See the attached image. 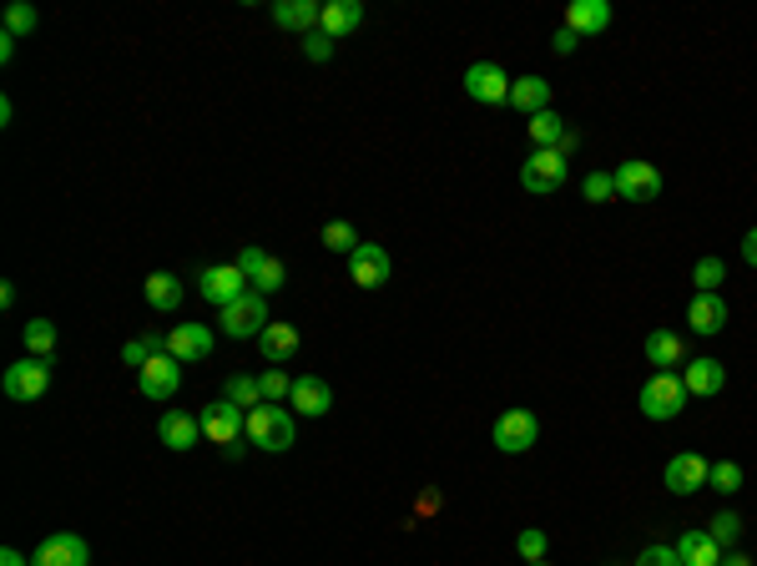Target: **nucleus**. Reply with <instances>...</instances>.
<instances>
[{
  "label": "nucleus",
  "instance_id": "1",
  "mask_svg": "<svg viewBox=\"0 0 757 566\" xmlns=\"http://www.w3.org/2000/svg\"><path fill=\"white\" fill-rule=\"evenodd\" d=\"M197 420H202V435H208V440L222 450V455H228V461H237V455L248 450V446H243V440H248V409H237L228 395H222L218 405L202 409Z\"/></svg>",
  "mask_w": 757,
  "mask_h": 566
},
{
  "label": "nucleus",
  "instance_id": "2",
  "mask_svg": "<svg viewBox=\"0 0 757 566\" xmlns=\"http://www.w3.org/2000/svg\"><path fill=\"white\" fill-rule=\"evenodd\" d=\"M687 400L692 395H687V384H682L677 369H656V374H647V384H641L637 405L647 420H677L682 409H687Z\"/></svg>",
  "mask_w": 757,
  "mask_h": 566
},
{
  "label": "nucleus",
  "instance_id": "3",
  "mask_svg": "<svg viewBox=\"0 0 757 566\" xmlns=\"http://www.w3.org/2000/svg\"><path fill=\"white\" fill-rule=\"evenodd\" d=\"M566 177H571V162H566L561 147H536V158L521 162V187L525 193H561Z\"/></svg>",
  "mask_w": 757,
  "mask_h": 566
},
{
  "label": "nucleus",
  "instance_id": "4",
  "mask_svg": "<svg viewBox=\"0 0 757 566\" xmlns=\"http://www.w3.org/2000/svg\"><path fill=\"white\" fill-rule=\"evenodd\" d=\"M248 440H253L258 450H273V455L293 450V415H288L283 405H258V409H248Z\"/></svg>",
  "mask_w": 757,
  "mask_h": 566
},
{
  "label": "nucleus",
  "instance_id": "5",
  "mask_svg": "<svg viewBox=\"0 0 757 566\" xmlns=\"http://www.w3.org/2000/svg\"><path fill=\"white\" fill-rule=\"evenodd\" d=\"M218 324H222V334H228V339H258V334L273 324V319H268V299H263L258 289H248L237 303H228V309H222Z\"/></svg>",
  "mask_w": 757,
  "mask_h": 566
},
{
  "label": "nucleus",
  "instance_id": "6",
  "mask_svg": "<svg viewBox=\"0 0 757 566\" xmlns=\"http://www.w3.org/2000/svg\"><path fill=\"white\" fill-rule=\"evenodd\" d=\"M536 435H540V420L531 415V409H505L496 420V430H490V440H496L500 455H525V450L536 446Z\"/></svg>",
  "mask_w": 757,
  "mask_h": 566
},
{
  "label": "nucleus",
  "instance_id": "7",
  "mask_svg": "<svg viewBox=\"0 0 757 566\" xmlns=\"http://www.w3.org/2000/svg\"><path fill=\"white\" fill-rule=\"evenodd\" d=\"M616 183V198L621 203H656L662 198V172H656V162H621V168L612 172Z\"/></svg>",
  "mask_w": 757,
  "mask_h": 566
},
{
  "label": "nucleus",
  "instance_id": "8",
  "mask_svg": "<svg viewBox=\"0 0 757 566\" xmlns=\"http://www.w3.org/2000/svg\"><path fill=\"white\" fill-rule=\"evenodd\" d=\"M389 274H394L389 249H378V243H359V249H353V258H349V284L353 289L374 293V289L389 284Z\"/></svg>",
  "mask_w": 757,
  "mask_h": 566
},
{
  "label": "nucleus",
  "instance_id": "9",
  "mask_svg": "<svg viewBox=\"0 0 757 566\" xmlns=\"http://www.w3.org/2000/svg\"><path fill=\"white\" fill-rule=\"evenodd\" d=\"M5 395L11 400H21V405H31V400H40L46 390H51V359H21V365H11L5 369Z\"/></svg>",
  "mask_w": 757,
  "mask_h": 566
},
{
  "label": "nucleus",
  "instance_id": "10",
  "mask_svg": "<svg viewBox=\"0 0 757 566\" xmlns=\"http://www.w3.org/2000/svg\"><path fill=\"white\" fill-rule=\"evenodd\" d=\"M510 86H515V81H510L505 67H496V61H475V67L465 71V96H470V102L510 106Z\"/></svg>",
  "mask_w": 757,
  "mask_h": 566
},
{
  "label": "nucleus",
  "instance_id": "11",
  "mask_svg": "<svg viewBox=\"0 0 757 566\" xmlns=\"http://www.w3.org/2000/svg\"><path fill=\"white\" fill-rule=\"evenodd\" d=\"M197 293L208 303H218V309H228V303H237L243 293H248V274L237 264H218V268H202L197 274Z\"/></svg>",
  "mask_w": 757,
  "mask_h": 566
},
{
  "label": "nucleus",
  "instance_id": "12",
  "mask_svg": "<svg viewBox=\"0 0 757 566\" xmlns=\"http://www.w3.org/2000/svg\"><path fill=\"white\" fill-rule=\"evenodd\" d=\"M86 562H92V552H86V541L77 531H56L31 552V566H86Z\"/></svg>",
  "mask_w": 757,
  "mask_h": 566
},
{
  "label": "nucleus",
  "instance_id": "13",
  "mask_svg": "<svg viewBox=\"0 0 757 566\" xmlns=\"http://www.w3.org/2000/svg\"><path fill=\"white\" fill-rule=\"evenodd\" d=\"M177 384H183V365H177L172 355L147 359V365L137 369V390H142L147 400H172L177 395Z\"/></svg>",
  "mask_w": 757,
  "mask_h": 566
},
{
  "label": "nucleus",
  "instance_id": "14",
  "mask_svg": "<svg viewBox=\"0 0 757 566\" xmlns=\"http://www.w3.org/2000/svg\"><path fill=\"white\" fill-rule=\"evenodd\" d=\"M707 471H712V461H702V455H692V450H682V455H672L666 461V490L672 496H697V490L707 486Z\"/></svg>",
  "mask_w": 757,
  "mask_h": 566
},
{
  "label": "nucleus",
  "instance_id": "15",
  "mask_svg": "<svg viewBox=\"0 0 757 566\" xmlns=\"http://www.w3.org/2000/svg\"><path fill=\"white\" fill-rule=\"evenodd\" d=\"M167 355L177 359V365L208 359L212 355V330H208V324H172V330H167Z\"/></svg>",
  "mask_w": 757,
  "mask_h": 566
},
{
  "label": "nucleus",
  "instance_id": "16",
  "mask_svg": "<svg viewBox=\"0 0 757 566\" xmlns=\"http://www.w3.org/2000/svg\"><path fill=\"white\" fill-rule=\"evenodd\" d=\"M288 405L299 409V415H308V420H324L328 409H334V390H328L318 374H299V380H293V395H288Z\"/></svg>",
  "mask_w": 757,
  "mask_h": 566
},
{
  "label": "nucleus",
  "instance_id": "17",
  "mask_svg": "<svg viewBox=\"0 0 757 566\" xmlns=\"http://www.w3.org/2000/svg\"><path fill=\"white\" fill-rule=\"evenodd\" d=\"M364 26V5L359 0H324V15H318V31L328 41H343Z\"/></svg>",
  "mask_w": 757,
  "mask_h": 566
},
{
  "label": "nucleus",
  "instance_id": "18",
  "mask_svg": "<svg viewBox=\"0 0 757 566\" xmlns=\"http://www.w3.org/2000/svg\"><path fill=\"white\" fill-rule=\"evenodd\" d=\"M682 384H687V395L712 400V395H722V384H727V369H722L718 359H687V365H682Z\"/></svg>",
  "mask_w": 757,
  "mask_h": 566
},
{
  "label": "nucleus",
  "instance_id": "19",
  "mask_svg": "<svg viewBox=\"0 0 757 566\" xmlns=\"http://www.w3.org/2000/svg\"><path fill=\"white\" fill-rule=\"evenodd\" d=\"M612 26V0H571L566 5V31L575 36H601Z\"/></svg>",
  "mask_w": 757,
  "mask_h": 566
},
{
  "label": "nucleus",
  "instance_id": "20",
  "mask_svg": "<svg viewBox=\"0 0 757 566\" xmlns=\"http://www.w3.org/2000/svg\"><path fill=\"white\" fill-rule=\"evenodd\" d=\"M158 435H162V446H167V450H193L197 435H202V420L187 415V409H162Z\"/></svg>",
  "mask_w": 757,
  "mask_h": 566
},
{
  "label": "nucleus",
  "instance_id": "21",
  "mask_svg": "<svg viewBox=\"0 0 757 566\" xmlns=\"http://www.w3.org/2000/svg\"><path fill=\"white\" fill-rule=\"evenodd\" d=\"M687 324H692L697 334H722L727 330V303H722V293H692V303H687Z\"/></svg>",
  "mask_w": 757,
  "mask_h": 566
},
{
  "label": "nucleus",
  "instance_id": "22",
  "mask_svg": "<svg viewBox=\"0 0 757 566\" xmlns=\"http://www.w3.org/2000/svg\"><path fill=\"white\" fill-rule=\"evenodd\" d=\"M258 349H263V359H268V365H288V359L299 355V330H293V324H268V330L258 334Z\"/></svg>",
  "mask_w": 757,
  "mask_h": 566
},
{
  "label": "nucleus",
  "instance_id": "23",
  "mask_svg": "<svg viewBox=\"0 0 757 566\" xmlns=\"http://www.w3.org/2000/svg\"><path fill=\"white\" fill-rule=\"evenodd\" d=\"M318 15H324V5H314V0H278L273 5V26L283 31H318Z\"/></svg>",
  "mask_w": 757,
  "mask_h": 566
},
{
  "label": "nucleus",
  "instance_id": "24",
  "mask_svg": "<svg viewBox=\"0 0 757 566\" xmlns=\"http://www.w3.org/2000/svg\"><path fill=\"white\" fill-rule=\"evenodd\" d=\"M647 365H656V369L687 365V344H682V334L677 330H652L647 334Z\"/></svg>",
  "mask_w": 757,
  "mask_h": 566
},
{
  "label": "nucleus",
  "instance_id": "25",
  "mask_svg": "<svg viewBox=\"0 0 757 566\" xmlns=\"http://www.w3.org/2000/svg\"><path fill=\"white\" fill-rule=\"evenodd\" d=\"M677 556H682V566H718L722 546L707 536V531H682V536H677Z\"/></svg>",
  "mask_w": 757,
  "mask_h": 566
},
{
  "label": "nucleus",
  "instance_id": "26",
  "mask_svg": "<svg viewBox=\"0 0 757 566\" xmlns=\"http://www.w3.org/2000/svg\"><path fill=\"white\" fill-rule=\"evenodd\" d=\"M546 102H550L546 77H521L510 86V106H515V112H531V117H536V112H546Z\"/></svg>",
  "mask_w": 757,
  "mask_h": 566
},
{
  "label": "nucleus",
  "instance_id": "27",
  "mask_svg": "<svg viewBox=\"0 0 757 566\" xmlns=\"http://www.w3.org/2000/svg\"><path fill=\"white\" fill-rule=\"evenodd\" d=\"M142 293H147V303H152L158 314H172V309L183 303V278H177V274H152Z\"/></svg>",
  "mask_w": 757,
  "mask_h": 566
},
{
  "label": "nucleus",
  "instance_id": "28",
  "mask_svg": "<svg viewBox=\"0 0 757 566\" xmlns=\"http://www.w3.org/2000/svg\"><path fill=\"white\" fill-rule=\"evenodd\" d=\"M525 132H531V142L536 147H561L566 142V122L546 106V112H536V117L525 122Z\"/></svg>",
  "mask_w": 757,
  "mask_h": 566
},
{
  "label": "nucleus",
  "instance_id": "29",
  "mask_svg": "<svg viewBox=\"0 0 757 566\" xmlns=\"http://www.w3.org/2000/svg\"><path fill=\"white\" fill-rule=\"evenodd\" d=\"M21 339H26L31 359H51L56 355V324H51V319H31L26 330H21Z\"/></svg>",
  "mask_w": 757,
  "mask_h": 566
},
{
  "label": "nucleus",
  "instance_id": "30",
  "mask_svg": "<svg viewBox=\"0 0 757 566\" xmlns=\"http://www.w3.org/2000/svg\"><path fill=\"white\" fill-rule=\"evenodd\" d=\"M222 395L233 400L237 409H258V405H263V384H258V374H233Z\"/></svg>",
  "mask_w": 757,
  "mask_h": 566
},
{
  "label": "nucleus",
  "instance_id": "31",
  "mask_svg": "<svg viewBox=\"0 0 757 566\" xmlns=\"http://www.w3.org/2000/svg\"><path fill=\"white\" fill-rule=\"evenodd\" d=\"M158 355H167V334H147V339H131L127 349H121V365L142 369L147 359H158Z\"/></svg>",
  "mask_w": 757,
  "mask_h": 566
},
{
  "label": "nucleus",
  "instance_id": "32",
  "mask_svg": "<svg viewBox=\"0 0 757 566\" xmlns=\"http://www.w3.org/2000/svg\"><path fill=\"white\" fill-rule=\"evenodd\" d=\"M324 249L343 253V258H353V249H359V233H353L349 218H334V223L324 228Z\"/></svg>",
  "mask_w": 757,
  "mask_h": 566
},
{
  "label": "nucleus",
  "instance_id": "33",
  "mask_svg": "<svg viewBox=\"0 0 757 566\" xmlns=\"http://www.w3.org/2000/svg\"><path fill=\"white\" fill-rule=\"evenodd\" d=\"M707 486H718L722 496H737V490H743V465H737V461H712Z\"/></svg>",
  "mask_w": 757,
  "mask_h": 566
},
{
  "label": "nucleus",
  "instance_id": "34",
  "mask_svg": "<svg viewBox=\"0 0 757 566\" xmlns=\"http://www.w3.org/2000/svg\"><path fill=\"white\" fill-rule=\"evenodd\" d=\"M727 278V268H722V258H697V268H692V284H697V293H718V284Z\"/></svg>",
  "mask_w": 757,
  "mask_h": 566
},
{
  "label": "nucleus",
  "instance_id": "35",
  "mask_svg": "<svg viewBox=\"0 0 757 566\" xmlns=\"http://www.w3.org/2000/svg\"><path fill=\"white\" fill-rule=\"evenodd\" d=\"M707 536L718 541V546H732V541L743 536V516H737V511H718V516H712V527H707Z\"/></svg>",
  "mask_w": 757,
  "mask_h": 566
},
{
  "label": "nucleus",
  "instance_id": "36",
  "mask_svg": "<svg viewBox=\"0 0 757 566\" xmlns=\"http://www.w3.org/2000/svg\"><path fill=\"white\" fill-rule=\"evenodd\" d=\"M263 384V405H283L288 395H293V380H288L283 369H268V374H258Z\"/></svg>",
  "mask_w": 757,
  "mask_h": 566
},
{
  "label": "nucleus",
  "instance_id": "37",
  "mask_svg": "<svg viewBox=\"0 0 757 566\" xmlns=\"http://www.w3.org/2000/svg\"><path fill=\"white\" fill-rule=\"evenodd\" d=\"M36 21H40V15L31 11L26 0H15V5H5V31H11L15 41H21V36H31V31H36Z\"/></svg>",
  "mask_w": 757,
  "mask_h": 566
},
{
  "label": "nucleus",
  "instance_id": "38",
  "mask_svg": "<svg viewBox=\"0 0 757 566\" xmlns=\"http://www.w3.org/2000/svg\"><path fill=\"white\" fill-rule=\"evenodd\" d=\"M581 198H586V203H612V198H616L612 172H586V183H581Z\"/></svg>",
  "mask_w": 757,
  "mask_h": 566
},
{
  "label": "nucleus",
  "instance_id": "39",
  "mask_svg": "<svg viewBox=\"0 0 757 566\" xmlns=\"http://www.w3.org/2000/svg\"><path fill=\"white\" fill-rule=\"evenodd\" d=\"M546 546H550V541H546V531H540V527H525L521 536H515V552H521L525 562H546Z\"/></svg>",
  "mask_w": 757,
  "mask_h": 566
},
{
  "label": "nucleus",
  "instance_id": "40",
  "mask_svg": "<svg viewBox=\"0 0 757 566\" xmlns=\"http://www.w3.org/2000/svg\"><path fill=\"white\" fill-rule=\"evenodd\" d=\"M283 264H278V258H268V264H263V274L258 278H253V289H258L263 293V299H268V293H278V289H283Z\"/></svg>",
  "mask_w": 757,
  "mask_h": 566
},
{
  "label": "nucleus",
  "instance_id": "41",
  "mask_svg": "<svg viewBox=\"0 0 757 566\" xmlns=\"http://www.w3.org/2000/svg\"><path fill=\"white\" fill-rule=\"evenodd\" d=\"M263 264H268V253H263L258 243H243V253H237V268H243V274H248V284H253V278L263 274Z\"/></svg>",
  "mask_w": 757,
  "mask_h": 566
},
{
  "label": "nucleus",
  "instance_id": "42",
  "mask_svg": "<svg viewBox=\"0 0 757 566\" xmlns=\"http://www.w3.org/2000/svg\"><path fill=\"white\" fill-rule=\"evenodd\" d=\"M303 56H308V61H328V56H334V41H328L324 31H308V36H303Z\"/></svg>",
  "mask_w": 757,
  "mask_h": 566
},
{
  "label": "nucleus",
  "instance_id": "43",
  "mask_svg": "<svg viewBox=\"0 0 757 566\" xmlns=\"http://www.w3.org/2000/svg\"><path fill=\"white\" fill-rule=\"evenodd\" d=\"M637 566H682V556H677V546H647L637 556Z\"/></svg>",
  "mask_w": 757,
  "mask_h": 566
},
{
  "label": "nucleus",
  "instance_id": "44",
  "mask_svg": "<svg viewBox=\"0 0 757 566\" xmlns=\"http://www.w3.org/2000/svg\"><path fill=\"white\" fill-rule=\"evenodd\" d=\"M575 41H581V36H575V31H556V41H550V46H556V51H561V56H571L575 51Z\"/></svg>",
  "mask_w": 757,
  "mask_h": 566
},
{
  "label": "nucleus",
  "instance_id": "45",
  "mask_svg": "<svg viewBox=\"0 0 757 566\" xmlns=\"http://www.w3.org/2000/svg\"><path fill=\"white\" fill-rule=\"evenodd\" d=\"M743 258H747V268H757V228L743 233Z\"/></svg>",
  "mask_w": 757,
  "mask_h": 566
},
{
  "label": "nucleus",
  "instance_id": "46",
  "mask_svg": "<svg viewBox=\"0 0 757 566\" xmlns=\"http://www.w3.org/2000/svg\"><path fill=\"white\" fill-rule=\"evenodd\" d=\"M0 566H31V562L15 552V546H5V552H0Z\"/></svg>",
  "mask_w": 757,
  "mask_h": 566
},
{
  "label": "nucleus",
  "instance_id": "47",
  "mask_svg": "<svg viewBox=\"0 0 757 566\" xmlns=\"http://www.w3.org/2000/svg\"><path fill=\"white\" fill-rule=\"evenodd\" d=\"M11 56H15V36L5 31V36H0V61H11Z\"/></svg>",
  "mask_w": 757,
  "mask_h": 566
},
{
  "label": "nucleus",
  "instance_id": "48",
  "mask_svg": "<svg viewBox=\"0 0 757 566\" xmlns=\"http://www.w3.org/2000/svg\"><path fill=\"white\" fill-rule=\"evenodd\" d=\"M718 566H753V562H747V556L743 552H732V556H722V562Z\"/></svg>",
  "mask_w": 757,
  "mask_h": 566
},
{
  "label": "nucleus",
  "instance_id": "49",
  "mask_svg": "<svg viewBox=\"0 0 757 566\" xmlns=\"http://www.w3.org/2000/svg\"><path fill=\"white\" fill-rule=\"evenodd\" d=\"M525 566H550V562H525Z\"/></svg>",
  "mask_w": 757,
  "mask_h": 566
}]
</instances>
